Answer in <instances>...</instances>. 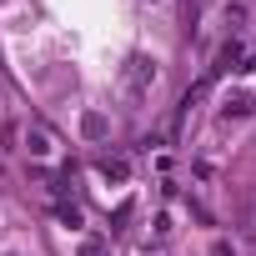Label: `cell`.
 Wrapping results in <instances>:
<instances>
[{
	"instance_id": "obj_1",
	"label": "cell",
	"mask_w": 256,
	"mask_h": 256,
	"mask_svg": "<svg viewBox=\"0 0 256 256\" xmlns=\"http://www.w3.org/2000/svg\"><path fill=\"white\" fill-rule=\"evenodd\" d=\"M151 86H156V60L151 56H126V66H120V90H126V100L131 106H141L146 96H151Z\"/></svg>"
},
{
	"instance_id": "obj_2",
	"label": "cell",
	"mask_w": 256,
	"mask_h": 256,
	"mask_svg": "<svg viewBox=\"0 0 256 256\" xmlns=\"http://www.w3.org/2000/svg\"><path fill=\"white\" fill-rule=\"evenodd\" d=\"M26 151H30L36 161H46V156L56 151V136L46 131V126H30V131H26Z\"/></svg>"
},
{
	"instance_id": "obj_3",
	"label": "cell",
	"mask_w": 256,
	"mask_h": 256,
	"mask_svg": "<svg viewBox=\"0 0 256 256\" xmlns=\"http://www.w3.org/2000/svg\"><path fill=\"white\" fill-rule=\"evenodd\" d=\"M241 60H246V46H241V40H226L221 56H216V66H211V76H226V70H236Z\"/></svg>"
},
{
	"instance_id": "obj_4",
	"label": "cell",
	"mask_w": 256,
	"mask_h": 256,
	"mask_svg": "<svg viewBox=\"0 0 256 256\" xmlns=\"http://www.w3.org/2000/svg\"><path fill=\"white\" fill-rule=\"evenodd\" d=\"M96 171H100L106 181H116V186H120V181H131V161H126V156H100Z\"/></svg>"
},
{
	"instance_id": "obj_5",
	"label": "cell",
	"mask_w": 256,
	"mask_h": 256,
	"mask_svg": "<svg viewBox=\"0 0 256 256\" xmlns=\"http://www.w3.org/2000/svg\"><path fill=\"white\" fill-rule=\"evenodd\" d=\"M80 131H86L90 141H106V136H110V120H106L100 110H86V116H80Z\"/></svg>"
},
{
	"instance_id": "obj_6",
	"label": "cell",
	"mask_w": 256,
	"mask_h": 256,
	"mask_svg": "<svg viewBox=\"0 0 256 256\" xmlns=\"http://www.w3.org/2000/svg\"><path fill=\"white\" fill-rule=\"evenodd\" d=\"M221 116H226V120H231V116H251V96H231Z\"/></svg>"
},
{
	"instance_id": "obj_7",
	"label": "cell",
	"mask_w": 256,
	"mask_h": 256,
	"mask_svg": "<svg viewBox=\"0 0 256 256\" xmlns=\"http://www.w3.org/2000/svg\"><path fill=\"white\" fill-rule=\"evenodd\" d=\"M56 216H60V221H66L70 231L80 226V206H70V201H56Z\"/></svg>"
},
{
	"instance_id": "obj_8",
	"label": "cell",
	"mask_w": 256,
	"mask_h": 256,
	"mask_svg": "<svg viewBox=\"0 0 256 256\" xmlns=\"http://www.w3.org/2000/svg\"><path fill=\"white\" fill-rule=\"evenodd\" d=\"M80 256H106V241H100V236H86V241H80Z\"/></svg>"
},
{
	"instance_id": "obj_9",
	"label": "cell",
	"mask_w": 256,
	"mask_h": 256,
	"mask_svg": "<svg viewBox=\"0 0 256 256\" xmlns=\"http://www.w3.org/2000/svg\"><path fill=\"white\" fill-rule=\"evenodd\" d=\"M206 256H236V246H231V241H226V236H216V241H211V251H206Z\"/></svg>"
},
{
	"instance_id": "obj_10",
	"label": "cell",
	"mask_w": 256,
	"mask_h": 256,
	"mask_svg": "<svg viewBox=\"0 0 256 256\" xmlns=\"http://www.w3.org/2000/svg\"><path fill=\"white\" fill-rule=\"evenodd\" d=\"M226 26H246V6H226Z\"/></svg>"
},
{
	"instance_id": "obj_11",
	"label": "cell",
	"mask_w": 256,
	"mask_h": 256,
	"mask_svg": "<svg viewBox=\"0 0 256 256\" xmlns=\"http://www.w3.org/2000/svg\"><path fill=\"white\" fill-rule=\"evenodd\" d=\"M6 256H16V251H6Z\"/></svg>"
}]
</instances>
